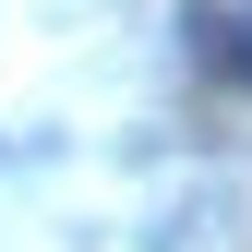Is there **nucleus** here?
I'll return each mask as SVG.
<instances>
[{
    "mask_svg": "<svg viewBox=\"0 0 252 252\" xmlns=\"http://www.w3.org/2000/svg\"><path fill=\"white\" fill-rule=\"evenodd\" d=\"M180 24H192V48H204V72L252 96V12H216V0H192Z\"/></svg>",
    "mask_w": 252,
    "mask_h": 252,
    "instance_id": "nucleus-1",
    "label": "nucleus"
}]
</instances>
